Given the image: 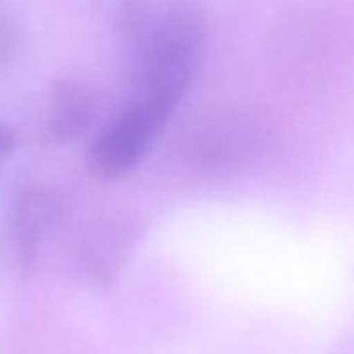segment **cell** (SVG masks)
I'll return each mask as SVG.
<instances>
[{
    "instance_id": "cell-1",
    "label": "cell",
    "mask_w": 354,
    "mask_h": 354,
    "mask_svg": "<svg viewBox=\"0 0 354 354\" xmlns=\"http://www.w3.org/2000/svg\"><path fill=\"white\" fill-rule=\"evenodd\" d=\"M135 93L185 95L199 68L204 21L185 0H138L116 24Z\"/></svg>"
},
{
    "instance_id": "cell-5",
    "label": "cell",
    "mask_w": 354,
    "mask_h": 354,
    "mask_svg": "<svg viewBox=\"0 0 354 354\" xmlns=\"http://www.w3.org/2000/svg\"><path fill=\"white\" fill-rule=\"evenodd\" d=\"M19 45V33L12 17L0 7V68L10 62Z\"/></svg>"
},
{
    "instance_id": "cell-6",
    "label": "cell",
    "mask_w": 354,
    "mask_h": 354,
    "mask_svg": "<svg viewBox=\"0 0 354 354\" xmlns=\"http://www.w3.org/2000/svg\"><path fill=\"white\" fill-rule=\"evenodd\" d=\"M16 144H17L16 133H14L6 123L0 121V165H2L10 154H12Z\"/></svg>"
},
{
    "instance_id": "cell-3",
    "label": "cell",
    "mask_w": 354,
    "mask_h": 354,
    "mask_svg": "<svg viewBox=\"0 0 354 354\" xmlns=\"http://www.w3.org/2000/svg\"><path fill=\"white\" fill-rule=\"evenodd\" d=\"M61 218L57 196L41 187H24L17 192L12 204L10 232L17 258L24 265L37 261L41 242Z\"/></svg>"
},
{
    "instance_id": "cell-4",
    "label": "cell",
    "mask_w": 354,
    "mask_h": 354,
    "mask_svg": "<svg viewBox=\"0 0 354 354\" xmlns=\"http://www.w3.org/2000/svg\"><path fill=\"white\" fill-rule=\"evenodd\" d=\"M95 118L92 90L75 80L55 83L48 102V133L57 142H75L90 130Z\"/></svg>"
},
{
    "instance_id": "cell-2",
    "label": "cell",
    "mask_w": 354,
    "mask_h": 354,
    "mask_svg": "<svg viewBox=\"0 0 354 354\" xmlns=\"http://www.w3.org/2000/svg\"><path fill=\"white\" fill-rule=\"evenodd\" d=\"M182 97L169 93H135L93 140L88 168L106 183L127 178L144 162Z\"/></svg>"
}]
</instances>
